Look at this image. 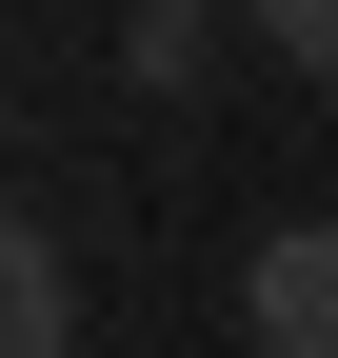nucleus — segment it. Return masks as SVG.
Segmentation results:
<instances>
[{
	"label": "nucleus",
	"instance_id": "4",
	"mask_svg": "<svg viewBox=\"0 0 338 358\" xmlns=\"http://www.w3.org/2000/svg\"><path fill=\"white\" fill-rule=\"evenodd\" d=\"M239 20H259V40H279L299 80H338V0H239Z\"/></svg>",
	"mask_w": 338,
	"mask_h": 358
},
{
	"label": "nucleus",
	"instance_id": "3",
	"mask_svg": "<svg viewBox=\"0 0 338 358\" xmlns=\"http://www.w3.org/2000/svg\"><path fill=\"white\" fill-rule=\"evenodd\" d=\"M119 60H140V80H199V60H219V20H199V0H140V20H119Z\"/></svg>",
	"mask_w": 338,
	"mask_h": 358
},
{
	"label": "nucleus",
	"instance_id": "1",
	"mask_svg": "<svg viewBox=\"0 0 338 358\" xmlns=\"http://www.w3.org/2000/svg\"><path fill=\"white\" fill-rule=\"evenodd\" d=\"M239 338L259 358H338V219H279L239 259Z\"/></svg>",
	"mask_w": 338,
	"mask_h": 358
},
{
	"label": "nucleus",
	"instance_id": "2",
	"mask_svg": "<svg viewBox=\"0 0 338 358\" xmlns=\"http://www.w3.org/2000/svg\"><path fill=\"white\" fill-rule=\"evenodd\" d=\"M0 358H80V279H60V239L20 199H0Z\"/></svg>",
	"mask_w": 338,
	"mask_h": 358
}]
</instances>
